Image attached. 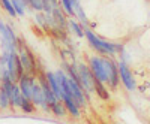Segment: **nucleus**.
Returning a JSON list of instances; mask_svg holds the SVG:
<instances>
[{
	"label": "nucleus",
	"instance_id": "1",
	"mask_svg": "<svg viewBox=\"0 0 150 124\" xmlns=\"http://www.w3.org/2000/svg\"><path fill=\"white\" fill-rule=\"evenodd\" d=\"M89 67L93 73V76L104 84L108 82L112 88L119 84V69L112 60L102 58V57H90Z\"/></svg>",
	"mask_w": 150,
	"mask_h": 124
},
{
	"label": "nucleus",
	"instance_id": "2",
	"mask_svg": "<svg viewBox=\"0 0 150 124\" xmlns=\"http://www.w3.org/2000/svg\"><path fill=\"white\" fill-rule=\"evenodd\" d=\"M84 34H86L87 41H89V43L96 49L98 53H101V54H110V55H112V54H116V53H119V51H122V49H123L122 45L111 43V42H105V41H102V39H99L98 36H96L92 30H89V29L84 30Z\"/></svg>",
	"mask_w": 150,
	"mask_h": 124
},
{
	"label": "nucleus",
	"instance_id": "3",
	"mask_svg": "<svg viewBox=\"0 0 150 124\" xmlns=\"http://www.w3.org/2000/svg\"><path fill=\"white\" fill-rule=\"evenodd\" d=\"M77 70H78V76H80V84L83 87L84 93H93L95 91V85H93V73L90 70L89 66H86L84 63H80L77 66Z\"/></svg>",
	"mask_w": 150,
	"mask_h": 124
},
{
	"label": "nucleus",
	"instance_id": "4",
	"mask_svg": "<svg viewBox=\"0 0 150 124\" xmlns=\"http://www.w3.org/2000/svg\"><path fill=\"white\" fill-rule=\"evenodd\" d=\"M18 57H20V61H21V64H23V67H24V72H27V73H30V75H33V73L36 72V64H35V58H33V54L29 51V49L26 48V46H23L21 43H20V46H18Z\"/></svg>",
	"mask_w": 150,
	"mask_h": 124
},
{
	"label": "nucleus",
	"instance_id": "5",
	"mask_svg": "<svg viewBox=\"0 0 150 124\" xmlns=\"http://www.w3.org/2000/svg\"><path fill=\"white\" fill-rule=\"evenodd\" d=\"M117 69H119V76L122 78V82L125 84L126 90L134 91V90L137 88V85H135V79L132 78V73H131L129 67L126 66V63H125V61H120V64L117 66Z\"/></svg>",
	"mask_w": 150,
	"mask_h": 124
},
{
	"label": "nucleus",
	"instance_id": "6",
	"mask_svg": "<svg viewBox=\"0 0 150 124\" xmlns=\"http://www.w3.org/2000/svg\"><path fill=\"white\" fill-rule=\"evenodd\" d=\"M32 102L36 105V106H41L44 111H48L50 109V105L47 102V99H45V94L42 91V87L39 84H36L33 82L32 84Z\"/></svg>",
	"mask_w": 150,
	"mask_h": 124
},
{
	"label": "nucleus",
	"instance_id": "7",
	"mask_svg": "<svg viewBox=\"0 0 150 124\" xmlns=\"http://www.w3.org/2000/svg\"><path fill=\"white\" fill-rule=\"evenodd\" d=\"M33 82H35V76L30 75V73H23L18 78V87L24 97H27V99L32 97V84Z\"/></svg>",
	"mask_w": 150,
	"mask_h": 124
},
{
	"label": "nucleus",
	"instance_id": "8",
	"mask_svg": "<svg viewBox=\"0 0 150 124\" xmlns=\"http://www.w3.org/2000/svg\"><path fill=\"white\" fill-rule=\"evenodd\" d=\"M45 78H47V81H48L50 87H51L53 93L56 94V97H57V99H60V100H63L65 93H63V90H62V87H60V84H59V81H57L56 75H54L53 72H48L47 75H45Z\"/></svg>",
	"mask_w": 150,
	"mask_h": 124
},
{
	"label": "nucleus",
	"instance_id": "9",
	"mask_svg": "<svg viewBox=\"0 0 150 124\" xmlns=\"http://www.w3.org/2000/svg\"><path fill=\"white\" fill-rule=\"evenodd\" d=\"M63 103H65V108L66 111H69V114H72L74 117H80V106L75 103V100L69 96H65L63 97Z\"/></svg>",
	"mask_w": 150,
	"mask_h": 124
},
{
	"label": "nucleus",
	"instance_id": "10",
	"mask_svg": "<svg viewBox=\"0 0 150 124\" xmlns=\"http://www.w3.org/2000/svg\"><path fill=\"white\" fill-rule=\"evenodd\" d=\"M93 85H95V91H96V94L101 97V99H104V100H108V99H110V93H108V90L105 88L104 82L95 78V79H93Z\"/></svg>",
	"mask_w": 150,
	"mask_h": 124
},
{
	"label": "nucleus",
	"instance_id": "11",
	"mask_svg": "<svg viewBox=\"0 0 150 124\" xmlns=\"http://www.w3.org/2000/svg\"><path fill=\"white\" fill-rule=\"evenodd\" d=\"M21 100H23V94H21V90L20 87L14 84V90H12V97H11V106H17L20 108L21 106Z\"/></svg>",
	"mask_w": 150,
	"mask_h": 124
},
{
	"label": "nucleus",
	"instance_id": "12",
	"mask_svg": "<svg viewBox=\"0 0 150 124\" xmlns=\"http://www.w3.org/2000/svg\"><path fill=\"white\" fill-rule=\"evenodd\" d=\"M53 17H54L56 24H59V26H60L62 29H65V27H66L65 17H63V14H62V11L59 9V6H57V8H53Z\"/></svg>",
	"mask_w": 150,
	"mask_h": 124
},
{
	"label": "nucleus",
	"instance_id": "13",
	"mask_svg": "<svg viewBox=\"0 0 150 124\" xmlns=\"http://www.w3.org/2000/svg\"><path fill=\"white\" fill-rule=\"evenodd\" d=\"M50 109H51V111H53V112H54L57 117H63V115L66 114V108H65V103H62L60 100L54 102L51 106H50Z\"/></svg>",
	"mask_w": 150,
	"mask_h": 124
},
{
	"label": "nucleus",
	"instance_id": "14",
	"mask_svg": "<svg viewBox=\"0 0 150 124\" xmlns=\"http://www.w3.org/2000/svg\"><path fill=\"white\" fill-rule=\"evenodd\" d=\"M24 112H27V114H32L33 111H35V103L32 102V99H27V97H24L23 96V100H21V106H20Z\"/></svg>",
	"mask_w": 150,
	"mask_h": 124
},
{
	"label": "nucleus",
	"instance_id": "15",
	"mask_svg": "<svg viewBox=\"0 0 150 124\" xmlns=\"http://www.w3.org/2000/svg\"><path fill=\"white\" fill-rule=\"evenodd\" d=\"M26 6H30L35 11H44V0H23Z\"/></svg>",
	"mask_w": 150,
	"mask_h": 124
},
{
	"label": "nucleus",
	"instance_id": "16",
	"mask_svg": "<svg viewBox=\"0 0 150 124\" xmlns=\"http://www.w3.org/2000/svg\"><path fill=\"white\" fill-rule=\"evenodd\" d=\"M0 34H2V38H5V39H8L9 42H14V43H17V36H15V33H14V30H12L9 26H6L5 27V30L2 32V33H0Z\"/></svg>",
	"mask_w": 150,
	"mask_h": 124
},
{
	"label": "nucleus",
	"instance_id": "17",
	"mask_svg": "<svg viewBox=\"0 0 150 124\" xmlns=\"http://www.w3.org/2000/svg\"><path fill=\"white\" fill-rule=\"evenodd\" d=\"M0 2H2V6L5 8V11L8 12L12 18L17 17V11H15V8H14V5H12L11 0H0Z\"/></svg>",
	"mask_w": 150,
	"mask_h": 124
},
{
	"label": "nucleus",
	"instance_id": "18",
	"mask_svg": "<svg viewBox=\"0 0 150 124\" xmlns=\"http://www.w3.org/2000/svg\"><path fill=\"white\" fill-rule=\"evenodd\" d=\"M68 26L71 27V30L78 36V38H84V32H83V27L80 26V24H77L74 20H71L69 22H68Z\"/></svg>",
	"mask_w": 150,
	"mask_h": 124
},
{
	"label": "nucleus",
	"instance_id": "19",
	"mask_svg": "<svg viewBox=\"0 0 150 124\" xmlns=\"http://www.w3.org/2000/svg\"><path fill=\"white\" fill-rule=\"evenodd\" d=\"M11 106V100H9V96L6 94V91L3 88H0V108L6 109Z\"/></svg>",
	"mask_w": 150,
	"mask_h": 124
},
{
	"label": "nucleus",
	"instance_id": "20",
	"mask_svg": "<svg viewBox=\"0 0 150 124\" xmlns=\"http://www.w3.org/2000/svg\"><path fill=\"white\" fill-rule=\"evenodd\" d=\"M12 5H14L15 11H17V15L18 17H23L24 15V8H26V5H24L23 0H11Z\"/></svg>",
	"mask_w": 150,
	"mask_h": 124
},
{
	"label": "nucleus",
	"instance_id": "21",
	"mask_svg": "<svg viewBox=\"0 0 150 124\" xmlns=\"http://www.w3.org/2000/svg\"><path fill=\"white\" fill-rule=\"evenodd\" d=\"M60 2H62V5H63L65 11L68 12L71 17L75 15V11H74V6H72V0H60Z\"/></svg>",
	"mask_w": 150,
	"mask_h": 124
},
{
	"label": "nucleus",
	"instance_id": "22",
	"mask_svg": "<svg viewBox=\"0 0 150 124\" xmlns=\"http://www.w3.org/2000/svg\"><path fill=\"white\" fill-rule=\"evenodd\" d=\"M44 11L45 14H53V3L50 0H44Z\"/></svg>",
	"mask_w": 150,
	"mask_h": 124
},
{
	"label": "nucleus",
	"instance_id": "23",
	"mask_svg": "<svg viewBox=\"0 0 150 124\" xmlns=\"http://www.w3.org/2000/svg\"><path fill=\"white\" fill-rule=\"evenodd\" d=\"M36 21H38V22H39V24H41V26H42V27H45V29H48V24H47V21H45V18H44V17H42L41 14H38V15H36Z\"/></svg>",
	"mask_w": 150,
	"mask_h": 124
},
{
	"label": "nucleus",
	"instance_id": "24",
	"mask_svg": "<svg viewBox=\"0 0 150 124\" xmlns=\"http://www.w3.org/2000/svg\"><path fill=\"white\" fill-rule=\"evenodd\" d=\"M5 27H6V24H3V22H2V20H0V33H2V32L5 30Z\"/></svg>",
	"mask_w": 150,
	"mask_h": 124
},
{
	"label": "nucleus",
	"instance_id": "25",
	"mask_svg": "<svg viewBox=\"0 0 150 124\" xmlns=\"http://www.w3.org/2000/svg\"><path fill=\"white\" fill-rule=\"evenodd\" d=\"M2 79H3V73H2V69H0V82H2Z\"/></svg>",
	"mask_w": 150,
	"mask_h": 124
},
{
	"label": "nucleus",
	"instance_id": "26",
	"mask_svg": "<svg viewBox=\"0 0 150 124\" xmlns=\"http://www.w3.org/2000/svg\"><path fill=\"white\" fill-rule=\"evenodd\" d=\"M72 2H78V0H72Z\"/></svg>",
	"mask_w": 150,
	"mask_h": 124
}]
</instances>
